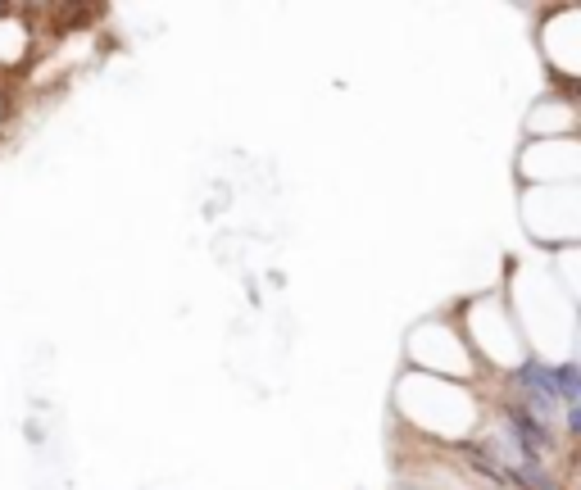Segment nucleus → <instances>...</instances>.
<instances>
[{
  "label": "nucleus",
  "mask_w": 581,
  "mask_h": 490,
  "mask_svg": "<svg viewBox=\"0 0 581 490\" xmlns=\"http://www.w3.org/2000/svg\"><path fill=\"white\" fill-rule=\"evenodd\" d=\"M522 395L531 404V418L545 427L559 409H568V422H577V372L573 368H540L527 363L522 368Z\"/></svg>",
  "instance_id": "f257e3e1"
}]
</instances>
